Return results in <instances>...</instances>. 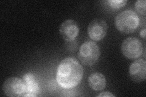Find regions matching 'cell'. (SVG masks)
<instances>
[{"label": "cell", "mask_w": 146, "mask_h": 97, "mask_svg": "<svg viewBox=\"0 0 146 97\" xmlns=\"http://www.w3.org/2000/svg\"><path fill=\"white\" fill-rule=\"evenodd\" d=\"M129 73L131 79L134 82H141L145 80L146 61L143 59L135 61L130 66Z\"/></svg>", "instance_id": "obj_8"}, {"label": "cell", "mask_w": 146, "mask_h": 97, "mask_svg": "<svg viewBox=\"0 0 146 97\" xmlns=\"http://www.w3.org/2000/svg\"><path fill=\"white\" fill-rule=\"evenodd\" d=\"M107 3L112 9H119L126 5L127 1L126 0H109L107 1Z\"/></svg>", "instance_id": "obj_11"}, {"label": "cell", "mask_w": 146, "mask_h": 97, "mask_svg": "<svg viewBox=\"0 0 146 97\" xmlns=\"http://www.w3.org/2000/svg\"><path fill=\"white\" fill-rule=\"evenodd\" d=\"M115 26L118 30L125 34L133 33L138 28L139 18L131 10L122 11L116 16Z\"/></svg>", "instance_id": "obj_2"}, {"label": "cell", "mask_w": 146, "mask_h": 97, "mask_svg": "<svg viewBox=\"0 0 146 97\" xmlns=\"http://www.w3.org/2000/svg\"><path fill=\"white\" fill-rule=\"evenodd\" d=\"M60 33L62 38L68 42L74 40L79 33V27L76 21L67 20L60 27Z\"/></svg>", "instance_id": "obj_7"}, {"label": "cell", "mask_w": 146, "mask_h": 97, "mask_svg": "<svg viewBox=\"0 0 146 97\" xmlns=\"http://www.w3.org/2000/svg\"><path fill=\"white\" fill-rule=\"evenodd\" d=\"M26 86V94L24 97H35L39 95L40 87L35 76L31 73H26L23 76Z\"/></svg>", "instance_id": "obj_9"}, {"label": "cell", "mask_w": 146, "mask_h": 97, "mask_svg": "<svg viewBox=\"0 0 146 97\" xmlns=\"http://www.w3.org/2000/svg\"><path fill=\"white\" fill-rule=\"evenodd\" d=\"M145 6L146 1L145 0H139L135 3V8L136 11L138 12L139 14L145 16Z\"/></svg>", "instance_id": "obj_12"}, {"label": "cell", "mask_w": 146, "mask_h": 97, "mask_svg": "<svg viewBox=\"0 0 146 97\" xmlns=\"http://www.w3.org/2000/svg\"><path fill=\"white\" fill-rule=\"evenodd\" d=\"M121 50L124 56L130 59L139 58L143 54V46L141 41L136 37L126 38L122 44Z\"/></svg>", "instance_id": "obj_4"}, {"label": "cell", "mask_w": 146, "mask_h": 97, "mask_svg": "<svg viewBox=\"0 0 146 97\" xmlns=\"http://www.w3.org/2000/svg\"><path fill=\"white\" fill-rule=\"evenodd\" d=\"M106 21L102 19H94L88 27V34L91 39L100 41L106 36L107 32Z\"/></svg>", "instance_id": "obj_6"}, {"label": "cell", "mask_w": 146, "mask_h": 97, "mask_svg": "<svg viewBox=\"0 0 146 97\" xmlns=\"http://www.w3.org/2000/svg\"><path fill=\"white\" fill-rule=\"evenodd\" d=\"M140 36L141 38H143V39L145 38V29H144L143 30H141L140 32Z\"/></svg>", "instance_id": "obj_14"}, {"label": "cell", "mask_w": 146, "mask_h": 97, "mask_svg": "<svg viewBox=\"0 0 146 97\" xmlns=\"http://www.w3.org/2000/svg\"><path fill=\"white\" fill-rule=\"evenodd\" d=\"M3 90L4 93L8 96H25L26 94L25 82L18 77L9 78L4 81Z\"/></svg>", "instance_id": "obj_5"}, {"label": "cell", "mask_w": 146, "mask_h": 97, "mask_svg": "<svg viewBox=\"0 0 146 97\" xmlns=\"http://www.w3.org/2000/svg\"><path fill=\"white\" fill-rule=\"evenodd\" d=\"M88 83L91 89L95 91L102 90L106 86V77L101 73H93L89 76Z\"/></svg>", "instance_id": "obj_10"}, {"label": "cell", "mask_w": 146, "mask_h": 97, "mask_svg": "<svg viewBox=\"0 0 146 97\" xmlns=\"http://www.w3.org/2000/svg\"><path fill=\"white\" fill-rule=\"evenodd\" d=\"M98 96L99 97H104V96H113L115 97V95L112 94L111 92H101V93H100Z\"/></svg>", "instance_id": "obj_13"}, {"label": "cell", "mask_w": 146, "mask_h": 97, "mask_svg": "<svg viewBox=\"0 0 146 97\" xmlns=\"http://www.w3.org/2000/svg\"><path fill=\"white\" fill-rule=\"evenodd\" d=\"M100 55V51L98 45L94 41H88L80 46L78 56L82 64L91 66L96 63Z\"/></svg>", "instance_id": "obj_3"}, {"label": "cell", "mask_w": 146, "mask_h": 97, "mask_svg": "<svg viewBox=\"0 0 146 97\" xmlns=\"http://www.w3.org/2000/svg\"><path fill=\"white\" fill-rule=\"evenodd\" d=\"M84 75V69L77 60L68 57L60 63L57 67L56 80L64 89H71L80 82Z\"/></svg>", "instance_id": "obj_1"}]
</instances>
